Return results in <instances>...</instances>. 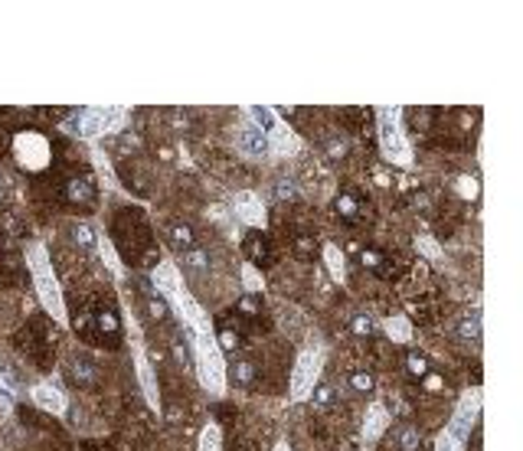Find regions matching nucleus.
Returning <instances> with one entry per match:
<instances>
[{
    "mask_svg": "<svg viewBox=\"0 0 523 451\" xmlns=\"http://www.w3.org/2000/svg\"><path fill=\"white\" fill-rule=\"evenodd\" d=\"M242 252H245V259L252 265H259V268H269L271 262H275V249H271V239L265 233H245V239H242Z\"/></svg>",
    "mask_w": 523,
    "mask_h": 451,
    "instance_id": "nucleus-1",
    "label": "nucleus"
},
{
    "mask_svg": "<svg viewBox=\"0 0 523 451\" xmlns=\"http://www.w3.org/2000/svg\"><path fill=\"white\" fill-rule=\"evenodd\" d=\"M419 445H422V432H419V425L399 422V425H393V432L386 435L383 451H419Z\"/></svg>",
    "mask_w": 523,
    "mask_h": 451,
    "instance_id": "nucleus-2",
    "label": "nucleus"
},
{
    "mask_svg": "<svg viewBox=\"0 0 523 451\" xmlns=\"http://www.w3.org/2000/svg\"><path fill=\"white\" fill-rule=\"evenodd\" d=\"M92 327H95V337H99V340L111 343V350L121 343V324H118V314L111 307H99V311L92 314ZM92 327H89V337H92Z\"/></svg>",
    "mask_w": 523,
    "mask_h": 451,
    "instance_id": "nucleus-3",
    "label": "nucleus"
},
{
    "mask_svg": "<svg viewBox=\"0 0 523 451\" xmlns=\"http://www.w3.org/2000/svg\"><path fill=\"white\" fill-rule=\"evenodd\" d=\"M66 203L73 206H92L95 203V177L92 173H82V177H69L63 187Z\"/></svg>",
    "mask_w": 523,
    "mask_h": 451,
    "instance_id": "nucleus-4",
    "label": "nucleus"
},
{
    "mask_svg": "<svg viewBox=\"0 0 523 451\" xmlns=\"http://www.w3.org/2000/svg\"><path fill=\"white\" fill-rule=\"evenodd\" d=\"M66 376H69V383H73V386L92 389V386H99L101 370L89 360V357H73V360H69V366H66Z\"/></svg>",
    "mask_w": 523,
    "mask_h": 451,
    "instance_id": "nucleus-5",
    "label": "nucleus"
},
{
    "mask_svg": "<svg viewBox=\"0 0 523 451\" xmlns=\"http://www.w3.org/2000/svg\"><path fill=\"white\" fill-rule=\"evenodd\" d=\"M167 242L177 249V252H187L197 245V233H193V226L183 223V219H171L167 223Z\"/></svg>",
    "mask_w": 523,
    "mask_h": 451,
    "instance_id": "nucleus-6",
    "label": "nucleus"
},
{
    "mask_svg": "<svg viewBox=\"0 0 523 451\" xmlns=\"http://www.w3.org/2000/svg\"><path fill=\"white\" fill-rule=\"evenodd\" d=\"M259 379V366H255L249 357H235L233 363H229V383L239 389H249Z\"/></svg>",
    "mask_w": 523,
    "mask_h": 451,
    "instance_id": "nucleus-7",
    "label": "nucleus"
},
{
    "mask_svg": "<svg viewBox=\"0 0 523 451\" xmlns=\"http://www.w3.org/2000/svg\"><path fill=\"white\" fill-rule=\"evenodd\" d=\"M118 173H121V180L135 190V193H141V197L151 193V180H147V173L141 171V163H131V167H128V163L121 161V163H118Z\"/></svg>",
    "mask_w": 523,
    "mask_h": 451,
    "instance_id": "nucleus-8",
    "label": "nucleus"
},
{
    "mask_svg": "<svg viewBox=\"0 0 523 451\" xmlns=\"http://www.w3.org/2000/svg\"><path fill=\"white\" fill-rule=\"evenodd\" d=\"M321 147H324V154L331 157L334 163H340V161H347L350 157V141L343 135H327V137H321Z\"/></svg>",
    "mask_w": 523,
    "mask_h": 451,
    "instance_id": "nucleus-9",
    "label": "nucleus"
},
{
    "mask_svg": "<svg viewBox=\"0 0 523 451\" xmlns=\"http://www.w3.org/2000/svg\"><path fill=\"white\" fill-rule=\"evenodd\" d=\"M360 265H363V268H370V271H376L379 278H389V275H393L389 259L379 252V249H363V252H360Z\"/></svg>",
    "mask_w": 523,
    "mask_h": 451,
    "instance_id": "nucleus-10",
    "label": "nucleus"
},
{
    "mask_svg": "<svg viewBox=\"0 0 523 451\" xmlns=\"http://www.w3.org/2000/svg\"><path fill=\"white\" fill-rule=\"evenodd\" d=\"M144 314H147V321L164 324V321H171V307H167V301H164L157 291H147L144 295Z\"/></svg>",
    "mask_w": 523,
    "mask_h": 451,
    "instance_id": "nucleus-11",
    "label": "nucleus"
},
{
    "mask_svg": "<svg viewBox=\"0 0 523 451\" xmlns=\"http://www.w3.org/2000/svg\"><path fill=\"white\" fill-rule=\"evenodd\" d=\"M334 209L347 223H357V219L363 216V206H360V197H357V193H340V197L334 199Z\"/></svg>",
    "mask_w": 523,
    "mask_h": 451,
    "instance_id": "nucleus-12",
    "label": "nucleus"
},
{
    "mask_svg": "<svg viewBox=\"0 0 523 451\" xmlns=\"http://www.w3.org/2000/svg\"><path fill=\"white\" fill-rule=\"evenodd\" d=\"M402 363H406V373L409 376H415V379H425L429 376V357L425 353H419V350H402Z\"/></svg>",
    "mask_w": 523,
    "mask_h": 451,
    "instance_id": "nucleus-13",
    "label": "nucleus"
},
{
    "mask_svg": "<svg viewBox=\"0 0 523 451\" xmlns=\"http://www.w3.org/2000/svg\"><path fill=\"white\" fill-rule=\"evenodd\" d=\"M291 252H295V259H301V262H314L317 255H321V245H317L314 235H298V239L291 242Z\"/></svg>",
    "mask_w": 523,
    "mask_h": 451,
    "instance_id": "nucleus-14",
    "label": "nucleus"
},
{
    "mask_svg": "<svg viewBox=\"0 0 523 451\" xmlns=\"http://www.w3.org/2000/svg\"><path fill=\"white\" fill-rule=\"evenodd\" d=\"M180 265L190 271V275H199V271H207L209 268V255L203 252V249H187V252H180Z\"/></svg>",
    "mask_w": 523,
    "mask_h": 451,
    "instance_id": "nucleus-15",
    "label": "nucleus"
},
{
    "mask_svg": "<svg viewBox=\"0 0 523 451\" xmlns=\"http://www.w3.org/2000/svg\"><path fill=\"white\" fill-rule=\"evenodd\" d=\"M69 239H73V245L85 249V252H92V249H95V233H92L89 223H79V219H75V223L69 226Z\"/></svg>",
    "mask_w": 523,
    "mask_h": 451,
    "instance_id": "nucleus-16",
    "label": "nucleus"
},
{
    "mask_svg": "<svg viewBox=\"0 0 523 451\" xmlns=\"http://www.w3.org/2000/svg\"><path fill=\"white\" fill-rule=\"evenodd\" d=\"M455 334H458V340H464V343H478L481 340V317L478 314L461 317L458 327H455Z\"/></svg>",
    "mask_w": 523,
    "mask_h": 451,
    "instance_id": "nucleus-17",
    "label": "nucleus"
},
{
    "mask_svg": "<svg viewBox=\"0 0 523 451\" xmlns=\"http://www.w3.org/2000/svg\"><path fill=\"white\" fill-rule=\"evenodd\" d=\"M347 383H350V389L357 396H370L373 389H376V376H373L370 370H353L350 376H347Z\"/></svg>",
    "mask_w": 523,
    "mask_h": 451,
    "instance_id": "nucleus-18",
    "label": "nucleus"
},
{
    "mask_svg": "<svg viewBox=\"0 0 523 451\" xmlns=\"http://www.w3.org/2000/svg\"><path fill=\"white\" fill-rule=\"evenodd\" d=\"M337 402V389L331 386V383H321V386L314 389V396H311V406L317 409V412H327V409H334Z\"/></svg>",
    "mask_w": 523,
    "mask_h": 451,
    "instance_id": "nucleus-19",
    "label": "nucleus"
},
{
    "mask_svg": "<svg viewBox=\"0 0 523 451\" xmlns=\"http://www.w3.org/2000/svg\"><path fill=\"white\" fill-rule=\"evenodd\" d=\"M235 314L245 317V321H262V301L255 295H242L235 301Z\"/></svg>",
    "mask_w": 523,
    "mask_h": 451,
    "instance_id": "nucleus-20",
    "label": "nucleus"
},
{
    "mask_svg": "<svg viewBox=\"0 0 523 451\" xmlns=\"http://www.w3.org/2000/svg\"><path fill=\"white\" fill-rule=\"evenodd\" d=\"M167 125L177 131V135H187L190 128H193V115L187 109H171L167 111Z\"/></svg>",
    "mask_w": 523,
    "mask_h": 451,
    "instance_id": "nucleus-21",
    "label": "nucleus"
},
{
    "mask_svg": "<svg viewBox=\"0 0 523 451\" xmlns=\"http://www.w3.org/2000/svg\"><path fill=\"white\" fill-rule=\"evenodd\" d=\"M350 330H353L357 337H376V334H379V324L373 321V317H367V314H357V317L350 321Z\"/></svg>",
    "mask_w": 523,
    "mask_h": 451,
    "instance_id": "nucleus-22",
    "label": "nucleus"
},
{
    "mask_svg": "<svg viewBox=\"0 0 523 451\" xmlns=\"http://www.w3.org/2000/svg\"><path fill=\"white\" fill-rule=\"evenodd\" d=\"M242 147L249 154H265V151H269V144H265V135H262V131H255V128L242 131Z\"/></svg>",
    "mask_w": 523,
    "mask_h": 451,
    "instance_id": "nucleus-23",
    "label": "nucleus"
},
{
    "mask_svg": "<svg viewBox=\"0 0 523 451\" xmlns=\"http://www.w3.org/2000/svg\"><path fill=\"white\" fill-rule=\"evenodd\" d=\"M239 343H242L239 330H233L229 324H219V347H223L226 353H235V350H239Z\"/></svg>",
    "mask_w": 523,
    "mask_h": 451,
    "instance_id": "nucleus-24",
    "label": "nucleus"
},
{
    "mask_svg": "<svg viewBox=\"0 0 523 451\" xmlns=\"http://www.w3.org/2000/svg\"><path fill=\"white\" fill-rule=\"evenodd\" d=\"M115 151H118V157L137 154V151H141V137H137V135H121V137L115 141Z\"/></svg>",
    "mask_w": 523,
    "mask_h": 451,
    "instance_id": "nucleus-25",
    "label": "nucleus"
},
{
    "mask_svg": "<svg viewBox=\"0 0 523 451\" xmlns=\"http://www.w3.org/2000/svg\"><path fill=\"white\" fill-rule=\"evenodd\" d=\"M137 262H141V268H154V265H161V249H157V245H147L144 252L137 255Z\"/></svg>",
    "mask_w": 523,
    "mask_h": 451,
    "instance_id": "nucleus-26",
    "label": "nucleus"
},
{
    "mask_svg": "<svg viewBox=\"0 0 523 451\" xmlns=\"http://www.w3.org/2000/svg\"><path fill=\"white\" fill-rule=\"evenodd\" d=\"M429 121H432V111H429V109H419V111H412V115H409V125H412L415 131H425V128H429Z\"/></svg>",
    "mask_w": 523,
    "mask_h": 451,
    "instance_id": "nucleus-27",
    "label": "nucleus"
},
{
    "mask_svg": "<svg viewBox=\"0 0 523 451\" xmlns=\"http://www.w3.org/2000/svg\"><path fill=\"white\" fill-rule=\"evenodd\" d=\"M275 197L278 199H298V187L295 183H285V180H278V187H275Z\"/></svg>",
    "mask_w": 523,
    "mask_h": 451,
    "instance_id": "nucleus-28",
    "label": "nucleus"
},
{
    "mask_svg": "<svg viewBox=\"0 0 523 451\" xmlns=\"http://www.w3.org/2000/svg\"><path fill=\"white\" fill-rule=\"evenodd\" d=\"M147 357H151L154 366H164V363H167V347H161V343H151V347H147Z\"/></svg>",
    "mask_w": 523,
    "mask_h": 451,
    "instance_id": "nucleus-29",
    "label": "nucleus"
},
{
    "mask_svg": "<svg viewBox=\"0 0 523 451\" xmlns=\"http://www.w3.org/2000/svg\"><path fill=\"white\" fill-rule=\"evenodd\" d=\"M173 353H177V360H180L183 366H190V350H187V343H183L180 337L173 340Z\"/></svg>",
    "mask_w": 523,
    "mask_h": 451,
    "instance_id": "nucleus-30",
    "label": "nucleus"
},
{
    "mask_svg": "<svg viewBox=\"0 0 523 451\" xmlns=\"http://www.w3.org/2000/svg\"><path fill=\"white\" fill-rule=\"evenodd\" d=\"M82 451H111L109 445H101V442H85L82 445Z\"/></svg>",
    "mask_w": 523,
    "mask_h": 451,
    "instance_id": "nucleus-31",
    "label": "nucleus"
}]
</instances>
